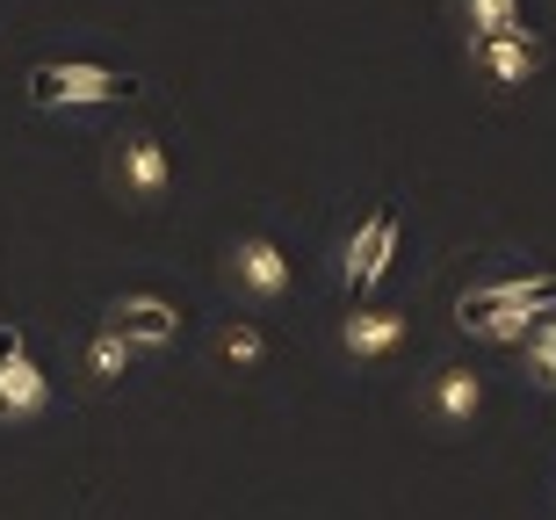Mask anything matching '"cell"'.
I'll use <instances>...</instances> for the list:
<instances>
[{
    "mask_svg": "<svg viewBox=\"0 0 556 520\" xmlns=\"http://www.w3.org/2000/svg\"><path fill=\"white\" fill-rule=\"evenodd\" d=\"M102 326H116V333H124L138 354H160V347H174V340H181V312H174L166 296H152V290L116 296V304L102 312Z\"/></svg>",
    "mask_w": 556,
    "mask_h": 520,
    "instance_id": "7",
    "label": "cell"
},
{
    "mask_svg": "<svg viewBox=\"0 0 556 520\" xmlns=\"http://www.w3.org/2000/svg\"><path fill=\"white\" fill-rule=\"evenodd\" d=\"M225 268H231V282H239V290H247L253 304H282V296H289V282H296L289 253L275 246L268 231H247V239H231Z\"/></svg>",
    "mask_w": 556,
    "mask_h": 520,
    "instance_id": "5",
    "label": "cell"
},
{
    "mask_svg": "<svg viewBox=\"0 0 556 520\" xmlns=\"http://www.w3.org/2000/svg\"><path fill=\"white\" fill-rule=\"evenodd\" d=\"M520 354H528V376H535L542 391H556V318H542L535 333L520 340Z\"/></svg>",
    "mask_w": 556,
    "mask_h": 520,
    "instance_id": "15",
    "label": "cell"
},
{
    "mask_svg": "<svg viewBox=\"0 0 556 520\" xmlns=\"http://www.w3.org/2000/svg\"><path fill=\"white\" fill-rule=\"evenodd\" d=\"M217 354H225L231 369H261L268 340H261V326H253V318H239V326H225V333H217Z\"/></svg>",
    "mask_w": 556,
    "mask_h": 520,
    "instance_id": "14",
    "label": "cell"
},
{
    "mask_svg": "<svg viewBox=\"0 0 556 520\" xmlns=\"http://www.w3.org/2000/svg\"><path fill=\"white\" fill-rule=\"evenodd\" d=\"M43 413H51V376L37 369L15 318H0V427H29Z\"/></svg>",
    "mask_w": 556,
    "mask_h": 520,
    "instance_id": "3",
    "label": "cell"
},
{
    "mask_svg": "<svg viewBox=\"0 0 556 520\" xmlns=\"http://www.w3.org/2000/svg\"><path fill=\"white\" fill-rule=\"evenodd\" d=\"M542 37L535 29H514V37H470V65H477V80L498 87V94H514V87H528L542 73Z\"/></svg>",
    "mask_w": 556,
    "mask_h": 520,
    "instance_id": "6",
    "label": "cell"
},
{
    "mask_svg": "<svg viewBox=\"0 0 556 520\" xmlns=\"http://www.w3.org/2000/svg\"><path fill=\"white\" fill-rule=\"evenodd\" d=\"M340 347H348L354 362H383V354H397L405 347V312H383V304L354 312L348 326H340Z\"/></svg>",
    "mask_w": 556,
    "mask_h": 520,
    "instance_id": "9",
    "label": "cell"
},
{
    "mask_svg": "<svg viewBox=\"0 0 556 520\" xmlns=\"http://www.w3.org/2000/svg\"><path fill=\"white\" fill-rule=\"evenodd\" d=\"M455 326H463L470 340H492V347H520L542 318H528V312H477V318H455Z\"/></svg>",
    "mask_w": 556,
    "mask_h": 520,
    "instance_id": "13",
    "label": "cell"
},
{
    "mask_svg": "<svg viewBox=\"0 0 556 520\" xmlns=\"http://www.w3.org/2000/svg\"><path fill=\"white\" fill-rule=\"evenodd\" d=\"M116 188H124L130 203H160L166 188H174V160L152 130H124L116 138Z\"/></svg>",
    "mask_w": 556,
    "mask_h": 520,
    "instance_id": "8",
    "label": "cell"
},
{
    "mask_svg": "<svg viewBox=\"0 0 556 520\" xmlns=\"http://www.w3.org/2000/svg\"><path fill=\"white\" fill-rule=\"evenodd\" d=\"M130 362H138V347H130L116 326H94V333H87V347H80V383H87V391H109Z\"/></svg>",
    "mask_w": 556,
    "mask_h": 520,
    "instance_id": "11",
    "label": "cell"
},
{
    "mask_svg": "<svg viewBox=\"0 0 556 520\" xmlns=\"http://www.w3.org/2000/svg\"><path fill=\"white\" fill-rule=\"evenodd\" d=\"M455 15L470 37H514L528 29V0H455Z\"/></svg>",
    "mask_w": 556,
    "mask_h": 520,
    "instance_id": "12",
    "label": "cell"
},
{
    "mask_svg": "<svg viewBox=\"0 0 556 520\" xmlns=\"http://www.w3.org/2000/svg\"><path fill=\"white\" fill-rule=\"evenodd\" d=\"M22 87H29V109H102V102H130L138 94V80L116 73V65H59V59L29 65Z\"/></svg>",
    "mask_w": 556,
    "mask_h": 520,
    "instance_id": "1",
    "label": "cell"
},
{
    "mask_svg": "<svg viewBox=\"0 0 556 520\" xmlns=\"http://www.w3.org/2000/svg\"><path fill=\"white\" fill-rule=\"evenodd\" d=\"M477 312H528V318H556V268L535 275H498V282H470L455 296V318H477Z\"/></svg>",
    "mask_w": 556,
    "mask_h": 520,
    "instance_id": "4",
    "label": "cell"
},
{
    "mask_svg": "<svg viewBox=\"0 0 556 520\" xmlns=\"http://www.w3.org/2000/svg\"><path fill=\"white\" fill-rule=\"evenodd\" d=\"M427 405H433L441 427H470V419L484 413V376H477V369H433Z\"/></svg>",
    "mask_w": 556,
    "mask_h": 520,
    "instance_id": "10",
    "label": "cell"
},
{
    "mask_svg": "<svg viewBox=\"0 0 556 520\" xmlns=\"http://www.w3.org/2000/svg\"><path fill=\"white\" fill-rule=\"evenodd\" d=\"M397 246H405V217H397V203H376L362 225L348 231V246H340V282H348L354 296H369L383 275H391Z\"/></svg>",
    "mask_w": 556,
    "mask_h": 520,
    "instance_id": "2",
    "label": "cell"
}]
</instances>
